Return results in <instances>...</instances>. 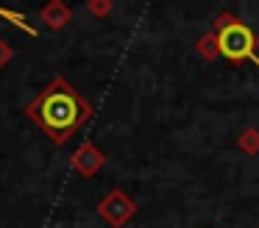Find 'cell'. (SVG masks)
Wrapping results in <instances>:
<instances>
[{
    "label": "cell",
    "instance_id": "cell-2",
    "mask_svg": "<svg viewBox=\"0 0 259 228\" xmlns=\"http://www.w3.org/2000/svg\"><path fill=\"white\" fill-rule=\"evenodd\" d=\"M218 48L229 61H240V59H245V56H251L253 33L248 31L245 25H240V22H231V25H226L223 31H220Z\"/></svg>",
    "mask_w": 259,
    "mask_h": 228
},
{
    "label": "cell",
    "instance_id": "cell-1",
    "mask_svg": "<svg viewBox=\"0 0 259 228\" xmlns=\"http://www.w3.org/2000/svg\"><path fill=\"white\" fill-rule=\"evenodd\" d=\"M39 120L51 131H67L78 122V100L70 92H51L39 106Z\"/></svg>",
    "mask_w": 259,
    "mask_h": 228
}]
</instances>
